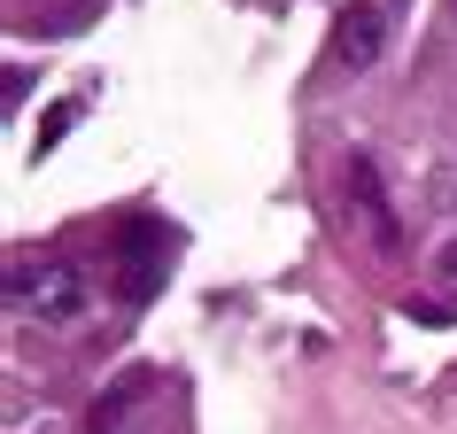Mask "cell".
I'll return each mask as SVG.
<instances>
[{
    "instance_id": "3957f363",
    "label": "cell",
    "mask_w": 457,
    "mask_h": 434,
    "mask_svg": "<svg viewBox=\"0 0 457 434\" xmlns=\"http://www.w3.org/2000/svg\"><path fill=\"white\" fill-rule=\"evenodd\" d=\"M380 47H387V8L357 0V8H349V16L334 24V63L357 78V71H372V63H380Z\"/></svg>"
},
{
    "instance_id": "52a82bcc",
    "label": "cell",
    "mask_w": 457,
    "mask_h": 434,
    "mask_svg": "<svg viewBox=\"0 0 457 434\" xmlns=\"http://www.w3.org/2000/svg\"><path fill=\"white\" fill-rule=\"evenodd\" d=\"M450 380H457V372H450Z\"/></svg>"
},
{
    "instance_id": "5b68a950",
    "label": "cell",
    "mask_w": 457,
    "mask_h": 434,
    "mask_svg": "<svg viewBox=\"0 0 457 434\" xmlns=\"http://www.w3.org/2000/svg\"><path fill=\"white\" fill-rule=\"evenodd\" d=\"M434 288L457 295V241H442V256H434Z\"/></svg>"
},
{
    "instance_id": "6da1fadb",
    "label": "cell",
    "mask_w": 457,
    "mask_h": 434,
    "mask_svg": "<svg viewBox=\"0 0 457 434\" xmlns=\"http://www.w3.org/2000/svg\"><path fill=\"white\" fill-rule=\"evenodd\" d=\"M78 303H86V280H78V264H62V256H39V264H8V311L16 318H78Z\"/></svg>"
},
{
    "instance_id": "277c9868",
    "label": "cell",
    "mask_w": 457,
    "mask_h": 434,
    "mask_svg": "<svg viewBox=\"0 0 457 434\" xmlns=\"http://www.w3.org/2000/svg\"><path fill=\"white\" fill-rule=\"evenodd\" d=\"M155 280H163V248H155V233H132V264H124V295H155Z\"/></svg>"
},
{
    "instance_id": "8992f818",
    "label": "cell",
    "mask_w": 457,
    "mask_h": 434,
    "mask_svg": "<svg viewBox=\"0 0 457 434\" xmlns=\"http://www.w3.org/2000/svg\"><path fill=\"white\" fill-rule=\"evenodd\" d=\"M71 117H78L71 101H62V109H47V132H39V155H47V147H54V140H62V132H71Z\"/></svg>"
},
{
    "instance_id": "7a4b0ae2",
    "label": "cell",
    "mask_w": 457,
    "mask_h": 434,
    "mask_svg": "<svg viewBox=\"0 0 457 434\" xmlns=\"http://www.w3.org/2000/svg\"><path fill=\"white\" fill-rule=\"evenodd\" d=\"M341 217H349V233L372 241V248L403 241V225H395V210H387V194H380V171L364 163V155H349V171H341Z\"/></svg>"
}]
</instances>
